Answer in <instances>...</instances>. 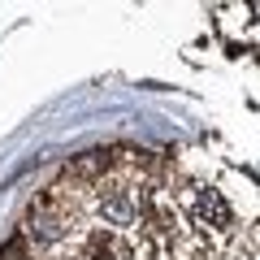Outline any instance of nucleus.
<instances>
[{
  "label": "nucleus",
  "mask_w": 260,
  "mask_h": 260,
  "mask_svg": "<svg viewBox=\"0 0 260 260\" xmlns=\"http://www.w3.org/2000/svg\"><path fill=\"white\" fill-rule=\"evenodd\" d=\"M178 213H186L191 239H200L204 247H213L217 256H221V247L234 239V208H230V200H225L217 186H208V182H195L191 191L182 195V208H178Z\"/></svg>",
  "instance_id": "nucleus-1"
},
{
  "label": "nucleus",
  "mask_w": 260,
  "mask_h": 260,
  "mask_svg": "<svg viewBox=\"0 0 260 260\" xmlns=\"http://www.w3.org/2000/svg\"><path fill=\"white\" fill-rule=\"evenodd\" d=\"M87 208L100 217L104 230L113 234H126L139 225V186L130 182H95L87 191Z\"/></svg>",
  "instance_id": "nucleus-2"
},
{
  "label": "nucleus",
  "mask_w": 260,
  "mask_h": 260,
  "mask_svg": "<svg viewBox=\"0 0 260 260\" xmlns=\"http://www.w3.org/2000/svg\"><path fill=\"white\" fill-rule=\"evenodd\" d=\"M83 260H130V243L104 225H91L83 239Z\"/></svg>",
  "instance_id": "nucleus-3"
},
{
  "label": "nucleus",
  "mask_w": 260,
  "mask_h": 260,
  "mask_svg": "<svg viewBox=\"0 0 260 260\" xmlns=\"http://www.w3.org/2000/svg\"><path fill=\"white\" fill-rule=\"evenodd\" d=\"M0 260H35V256H30L26 239H22V234H13V239L5 243V247H0Z\"/></svg>",
  "instance_id": "nucleus-4"
}]
</instances>
